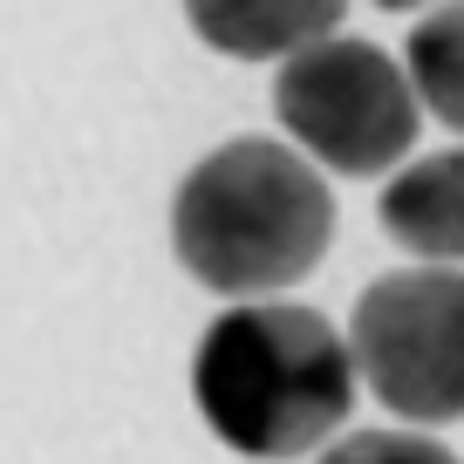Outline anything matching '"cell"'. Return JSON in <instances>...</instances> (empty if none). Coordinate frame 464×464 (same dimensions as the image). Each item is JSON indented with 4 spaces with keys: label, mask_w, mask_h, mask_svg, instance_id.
Masks as SVG:
<instances>
[{
    "label": "cell",
    "mask_w": 464,
    "mask_h": 464,
    "mask_svg": "<svg viewBox=\"0 0 464 464\" xmlns=\"http://www.w3.org/2000/svg\"><path fill=\"white\" fill-rule=\"evenodd\" d=\"M382 232L423 266H464V144L403 158L376 198Z\"/></svg>",
    "instance_id": "5b68a950"
},
{
    "label": "cell",
    "mask_w": 464,
    "mask_h": 464,
    "mask_svg": "<svg viewBox=\"0 0 464 464\" xmlns=\"http://www.w3.org/2000/svg\"><path fill=\"white\" fill-rule=\"evenodd\" d=\"M355 382L410 430L464 417V266H396L348 314Z\"/></svg>",
    "instance_id": "277c9868"
},
{
    "label": "cell",
    "mask_w": 464,
    "mask_h": 464,
    "mask_svg": "<svg viewBox=\"0 0 464 464\" xmlns=\"http://www.w3.org/2000/svg\"><path fill=\"white\" fill-rule=\"evenodd\" d=\"M314 464H458V450L437 444L430 430H410V423H376V430L328 437Z\"/></svg>",
    "instance_id": "ba28073f"
},
{
    "label": "cell",
    "mask_w": 464,
    "mask_h": 464,
    "mask_svg": "<svg viewBox=\"0 0 464 464\" xmlns=\"http://www.w3.org/2000/svg\"><path fill=\"white\" fill-rule=\"evenodd\" d=\"M348 0H185V21L226 62H287L342 28Z\"/></svg>",
    "instance_id": "8992f818"
},
{
    "label": "cell",
    "mask_w": 464,
    "mask_h": 464,
    "mask_svg": "<svg viewBox=\"0 0 464 464\" xmlns=\"http://www.w3.org/2000/svg\"><path fill=\"white\" fill-rule=\"evenodd\" d=\"M376 7H390V14H417V7H430V0H376Z\"/></svg>",
    "instance_id": "9c48e42d"
},
{
    "label": "cell",
    "mask_w": 464,
    "mask_h": 464,
    "mask_svg": "<svg viewBox=\"0 0 464 464\" xmlns=\"http://www.w3.org/2000/svg\"><path fill=\"white\" fill-rule=\"evenodd\" d=\"M274 116L314 171L376 178L417 150V89L390 48L362 34H328L280 62Z\"/></svg>",
    "instance_id": "3957f363"
},
{
    "label": "cell",
    "mask_w": 464,
    "mask_h": 464,
    "mask_svg": "<svg viewBox=\"0 0 464 464\" xmlns=\"http://www.w3.org/2000/svg\"><path fill=\"white\" fill-rule=\"evenodd\" d=\"M334 191L294 144L226 137L171 191V253L205 294L274 301L321 266Z\"/></svg>",
    "instance_id": "7a4b0ae2"
},
{
    "label": "cell",
    "mask_w": 464,
    "mask_h": 464,
    "mask_svg": "<svg viewBox=\"0 0 464 464\" xmlns=\"http://www.w3.org/2000/svg\"><path fill=\"white\" fill-rule=\"evenodd\" d=\"M403 75L417 89V110H430L444 130L464 137V0H444L410 28Z\"/></svg>",
    "instance_id": "52a82bcc"
},
{
    "label": "cell",
    "mask_w": 464,
    "mask_h": 464,
    "mask_svg": "<svg viewBox=\"0 0 464 464\" xmlns=\"http://www.w3.org/2000/svg\"><path fill=\"white\" fill-rule=\"evenodd\" d=\"M191 403L239 458H307L355 410L348 334L301 301H239L191 348Z\"/></svg>",
    "instance_id": "6da1fadb"
}]
</instances>
